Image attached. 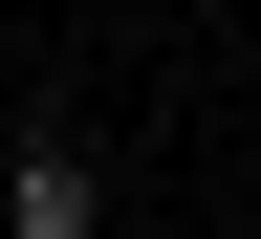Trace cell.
<instances>
[{"instance_id": "1", "label": "cell", "mask_w": 261, "mask_h": 239, "mask_svg": "<svg viewBox=\"0 0 261 239\" xmlns=\"http://www.w3.org/2000/svg\"><path fill=\"white\" fill-rule=\"evenodd\" d=\"M0 239H109V152H87L65 109L0 130Z\"/></svg>"}]
</instances>
